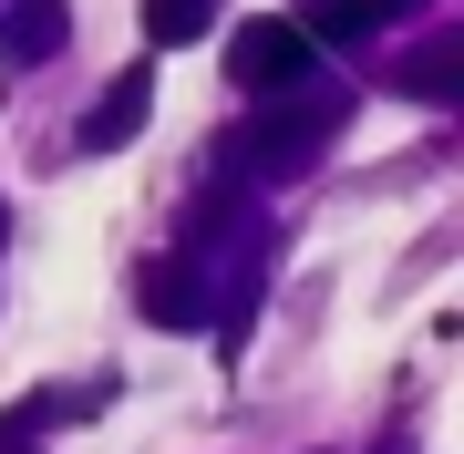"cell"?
I'll use <instances>...</instances> for the list:
<instances>
[{"instance_id":"obj_1","label":"cell","mask_w":464,"mask_h":454,"mask_svg":"<svg viewBox=\"0 0 464 454\" xmlns=\"http://www.w3.org/2000/svg\"><path fill=\"white\" fill-rule=\"evenodd\" d=\"M341 114H351V93H331V83L279 93L268 114L237 124V135H217V186H289V176H310L320 155H331Z\"/></svg>"},{"instance_id":"obj_2","label":"cell","mask_w":464,"mask_h":454,"mask_svg":"<svg viewBox=\"0 0 464 454\" xmlns=\"http://www.w3.org/2000/svg\"><path fill=\"white\" fill-rule=\"evenodd\" d=\"M227 72H237V93L279 103V93H299V83H320V42L299 32L289 11H258V21H237V42H227Z\"/></svg>"},{"instance_id":"obj_3","label":"cell","mask_w":464,"mask_h":454,"mask_svg":"<svg viewBox=\"0 0 464 454\" xmlns=\"http://www.w3.org/2000/svg\"><path fill=\"white\" fill-rule=\"evenodd\" d=\"M134 310H145L155 331H207L217 289H207V269H197L186 248H166V258H145V269H134Z\"/></svg>"},{"instance_id":"obj_4","label":"cell","mask_w":464,"mask_h":454,"mask_svg":"<svg viewBox=\"0 0 464 454\" xmlns=\"http://www.w3.org/2000/svg\"><path fill=\"white\" fill-rule=\"evenodd\" d=\"M145 114H155V72H145V63H124L114 83L93 93V114H83V155H114V145H134V135H145Z\"/></svg>"},{"instance_id":"obj_5","label":"cell","mask_w":464,"mask_h":454,"mask_svg":"<svg viewBox=\"0 0 464 454\" xmlns=\"http://www.w3.org/2000/svg\"><path fill=\"white\" fill-rule=\"evenodd\" d=\"M63 42H72V0H0V63L11 72H42Z\"/></svg>"},{"instance_id":"obj_6","label":"cell","mask_w":464,"mask_h":454,"mask_svg":"<svg viewBox=\"0 0 464 454\" xmlns=\"http://www.w3.org/2000/svg\"><path fill=\"white\" fill-rule=\"evenodd\" d=\"M392 93H413V103H454V93H464V32H433L413 63H392Z\"/></svg>"},{"instance_id":"obj_7","label":"cell","mask_w":464,"mask_h":454,"mask_svg":"<svg viewBox=\"0 0 464 454\" xmlns=\"http://www.w3.org/2000/svg\"><path fill=\"white\" fill-rule=\"evenodd\" d=\"M402 11H423V0H310L299 32L310 42H362V32H382V21H402Z\"/></svg>"},{"instance_id":"obj_8","label":"cell","mask_w":464,"mask_h":454,"mask_svg":"<svg viewBox=\"0 0 464 454\" xmlns=\"http://www.w3.org/2000/svg\"><path fill=\"white\" fill-rule=\"evenodd\" d=\"M83 403H93V392H83ZM83 403H63V392H21V403L0 413V454H32L52 423H63V413H83Z\"/></svg>"},{"instance_id":"obj_9","label":"cell","mask_w":464,"mask_h":454,"mask_svg":"<svg viewBox=\"0 0 464 454\" xmlns=\"http://www.w3.org/2000/svg\"><path fill=\"white\" fill-rule=\"evenodd\" d=\"M207 32H217V0H145V42L155 52H186Z\"/></svg>"},{"instance_id":"obj_10","label":"cell","mask_w":464,"mask_h":454,"mask_svg":"<svg viewBox=\"0 0 464 454\" xmlns=\"http://www.w3.org/2000/svg\"><path fill=\"white\" fill-rule=\"evenodd\" d=\"M382 454H413V444H402V434H392V444H382Z\"/></svg>"},{"instance_id":"obj_11","label":"cell","mask_w":464,"mask_h":454,"mask_svg":"<svg viewBox=\"0 0 464 454\" xmlns=\"http://www.w3.org/2000/svg\"><path fill=\"white\" fill-rule=\"evenodd\" d=\"M0 237H11V207H0Z\"/></svg>"}]
</instances>
